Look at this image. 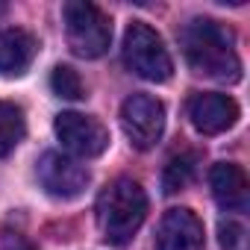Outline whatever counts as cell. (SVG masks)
Returning <instances> with one entry per match:
<instances>
[{"label": "cell", "instance_id": "6da1fadb", "mask_svg": "<svg viewBox=\"0 0 250 250\" xmlns=\"http://www.w3.org/2000/svg\"><path fill=\"white\" fill-rule=\"evenodd\" d=\"M180 44L194 74L224 83H235L241 77V62L235 56V36L227 24L215 18H191L180 30Z\"/></svg>", "mask_w": 250, "mask_h": 250}, {"label": "cell", "instance_id": "7a4b0ae2", "mask_svg": "<svg viewBox=\"0 0 250 250\" xmlns=\"http://www.w3.org/2000/svg\"><path fill=\"white\" fill-rule=\"evenodd\" d=\"M97 227L106 244H127L139 227L147 218V194L145 188L130 180V177H118L115 183H109L100 197H97Z\"/></svg>", "mask_w": 250, "mask_h": 250}, {"label": "cell", "instance_id": "3957f363", "mask_svg": "<svg viewBox=\"0 0 250 250\" xmlns=\"http://www.w3.org/2000/svg\"><path fill=\"white\" fill-rule=\"evenodd\" d=\"M124 65L147 83H165L174 74V62L162 36L145 21H133L124 33Z\"/></svg>", "mask_w": 250, "mask_h": 250}, {"label": "cell", "instance_id": "277c9868", "mask_svg": "<svg viewBox=\"0 0 250 250\" xmlns=\"http://www.w3.org/2000/svg\"><path fill=\"white\" fill-rule=\"evenodd\" d=\"M68 47L83 59H97L112 44V21L103 9L85 0H71L62 6Z\"/></svg>", "mask_w": 250, "mask_h": 250}, {"label": "cell", "instance_id": "5b68a950", "mask_svg": "<svg viewBox=\"0 0 250 250\" xmlns=\"http://www.w3.org/2000/svg\"><path fill=\"white\" fill-rule=\"evenodd\" d=\"M121 127L136 150H150L165 133V106L153 94H130L121 106Z\"/></svg>", "mask_w": 250, "mask_h": 250}, {"label": "cell", "instance_id": "8992f818", "mask_svg": "<svg viewBox=\"0 0 250 250\" xmlns=\"http://www.w3.org/2000/svg\"><path fill=\"white\" fill-rule=\"evenodd\" d=\"M53 130H56V139L62 142V147L83 159H94L109 147V130L91 115L62 112L53 121Z\"/></svg>", "mask_w": 250, "mask_h": 250}, {"label": "cell", "instance_id": "52a82bcc", "mask_svg": "<svg viewBox=\"0 0 250 250\" xmlns=\"http://www.w3.org/2000/svg\"><path fill=\"white\" fill-rule=\"evenodd\" d=\"M39 183L50 197L74 200V197H80L85 191V186L91 183V174L77 159L50 150V153H44L39 159Z\"/></svg>", "mask_w": 250, "mask_h": 250}, {"label": "cell", "instance_id": "ba28073f", "mask_svg": "<svg viewBox=\"0 0 250 250\" xmlns=\"http://www.w3.org/2000/svg\"><path fill=\"white\" fill-rule=\"evenodd\" d=\"M188 118H191V127L197 133L218 136V133H227L238 121V103L229 94L200 91L188 100Z\"/></svg>", "mask_w": 250, "mask_h": 250}, {"label": "cell", "instance_id": "9c48e42d", "mask_svg": "<svg viewBox=\"0 0 250 250\" xmlns=\"http://www.w3.org/2000/svg\"><path fill=\"white\" fill-rule=\"evenodd\" d=\"M156 250H203V224L191 209H168L156 229Z\"/></svg>", "mask_w": 250, "mask_h": 250}, {"label": "cell", "instance_id": "30bf717a", "mask_svg": "<svg viewBox=\"0 0 250 250\" xmlns=\"http://www.w3.org/2000/svg\"><path fill=\"white\" fill-rule=\"evenodd\" d=\"M209 186L221 209L227 212L247 209V177L235 162H215L209 171Z\"/></svg>", "mask_w": 250, "mask_h": 250}, {"label": "cell", "instance_id": "8fae6325", "mask_svg": "<svg viewBox=\"0 0 250 250\" xmlns=\"http://www.w3.org/2000/svg\"><path fill=\"white\" fill-rule=\"evenodd\" d=\"M39 53V42L27 30H3L0 33V77H21Z\"/></svg>", "mask_w": 250, "mask_h": 250}, {"label": "cell", "instance_id": "7c38bea8", "mask_svg": "<svg viewBox=\"0 0 250 250\" xmlns=\"http://www.w3.org/2000/svg\"><path fill=\"white\" fill-rule=\"evenodd\" d=\"M27 133V121H24V109L9 103V100H0V156H9Z\"/></svg>", "mask_w": 250, "mask_h": 250}, {"label": "cell", "instance_id": "4fadbf2b", "mask_svg": "<svg viewBox=\"0 0 250 250\" xmlns=\"http://www.w3.org/2000/svg\"><path fill=\"white\" fill-rule=\"evenodd\" d=\"M194 177V156L191 153H183V156H174L168 165H165V174H162V188L165 194H177L183 191Z\"/></svg>", "mask_w": 250, "mask_h": 250}, {"label": "cell", "instance_id": "5bb4252c", "mask_svg": "<svg viewBox=\"0 0 250 250\" xmlns=\"http://www.w3.org/2000/svg\"><path fill=\"white\" fill-rule=\"evenodd\" d=\"M50 88H53L56 97H65V100H80V97L85 94L83 80H80V74H77L71 65H56V68H53V74H50Z\"/></svg>", "mask_w": 250, "mask_h": 250}, {"label": "cell", "instance_id": "9a60e30c", "mask_svg": "<svg viewBox=\"0 0 250 250\" xmlns=\"http://www.w3.org/2000/svg\"><path fill=\"white\" fill-rule=\"evenodd\" d=\"M221 247L224 250H232L238 241H241V227L238 224H232V221H227V224H221Z\"/></svg>", "mask_w": 250, "mask_h": 250}, {"label": "cell", "instance_id": "2e32d148", "mask_svg": "<svg viewBox=\"0 0 250 250\" xmlns=\"http://www.w3.org/2000/svg\"><path fill=\"white\" fill-rule=\"evenodd\" d=\"M0 250H36L24 235H3V241H0Z\"/></svg>", "mask_w": 250, "mask_h": 250}, {"label": "cell", "instance_id": "e0dca14e", "mask_svg": "<svg viewBox=\"0 0 250 250\" xmlns=\"http://www.w3.org/2000/svg\"><path fill=\"white\" fill-rule=\"evenodd\" d=\"M3 12H6V6H3V3H0V15H3Z\"/></svg>", "mask_w": 250, "mask_h": 250}]
</instances>
